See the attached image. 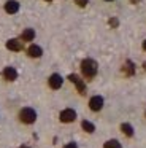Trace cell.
I'll list each match as a JSON object with an SVG mask.
<instances>
[{
    "instance_id": "8",
    "label": "cell",
    "mask_w": 146,
    "mask_h": 148,
    "mask_svg": "<svg viewBox=\"0 0 146 148\" xmlns=\"http://www.w3.org/2000/svg\"><path fill=\"white\" fill-rule=\"evenodd\" d=\"M3 77H5V80L13 81V80L18 78V72H16L13 67H5V70H3Z\"/></svg>"
},
{
    "instance_id": "19",
    "label": "cell",
    "mask_w": 146,
    "mask_h": 148,
    "mask_svg": "<svg viewBox=\"0 0 146 148\" xmlns=\"http://www.w3.org/2000/svg\"><path fill=\"white\" fill-rule=\"evenodd\" d=\"M143 49H145V51H146V40H145V42H143Z\"/></svg>"
},
{
    "instance_id": "20",
    "label": "cell",
    "mask_w": 146,
    "mask_h": 148,
    "mask_svg": "<svg viewBox=\"0 0 146 148\" xmlns=\"http://www.w3.org/2000/svg\"><path fill=\"white\" fill-rule=\"evenodd\" d=\"M130 2H132V3H138L140 0H130Z\"/></svg>"
},
{
    "instance_id": "16",
    "label": "cell",
    "mask_w": 146,
    "mask_h": 148,
    "mask_svg": "<svg viewBox=\"0 0 146 148\" xmlns=\"http://www.w3.org/2000/svg\"><path fill=\"white\" fill-rule=\"evenodd\" d=\"M75 3L78 5V7H86V5L89 3V0H75Z\"/></svg>"
},
{
    "instance_id": "24",
    "label": "cell",
    "mask_w": 146,
    "mask_h": 148,
    "mask_svg": "<svg viewBox=\"0 0 146 148\" xmlns=\"http://www.w3.org/2000/svg\"><path fill=\"white\" fill-rule=\"evenodd\" d=\"M106 2H111V0H106Z\"/></svg>"
},
{
    "instance_id": "1",
    "label": "cell",
    "mask_w": 146,
    "mask_h": 148,
    "mask_svg": "<svg viewBox=\"0 0 146 148\" xmlns=\"http://www.w3.org/2000/svg\"><path fill=\"white\" fill-rule=\"evenodd\" d=\"M81 72L86 78H94L97 73V62L94 59H84L81 62Z\"/></svg>"
},
{
    "instance_id": "13",
    "label": "cell",
    "mask_w": 146,
    "mask_h": 148,
    "mask_svg": "<svg viewBox=\"0 0 146 148\" xmlns=\"http://www.w3.org/2000/svg\"><path fill=\"white\" fill-rule=\"evenodd\" d=\"M121 129H122V132L127 135V137H132L133 135V127L130 124H127V123H124V124L121 126Z\"/></svg>"
},
{
    "instance_id": "3",
    "label": "cell",
    "mask_w": 146,
    "mask_h": 148,
    "mask_svg": "<svg viewBox=\"0 0 146 148\" xmlns=\"http://www.w3.org/2000/svg\"><path fill=\"white\" fill-rule=\"evenodd\" d=\"M75 118H76V112L72 108H67L60 113V121L62 123H72V121H75Z\"/></svg>"
},
{
    "instance_id": "18",
    "label": "cell",
    "mask_w": 146,
    "mask_h": 148,
    "mask_svg": "<svg viewBox=\"0 0 146 148\" xmlns=\"http://www.w3.org/2000/svg\"><path fill=\"white\" fill-rule=\"evenodd\" d=\"M63 148H78V147H76V143H73V142H70V143H68V145H65Z\"/></svg>"
},
{
    "instance_id": "4",
    "label": "cell",
    "mask_w": 146,
    "mask_h": 148,
    "mask_svg": "<svg viewBox=\"0 0 146 148\" xmlns=\"http://www.w3.org/2000/svg\"><path fill=\"white\" fill-rule=\"evenodd\" d=\"M68 80L72 81V83H75V84H76V89H78V92H79V94H86V84L81 81V78H79V77H76V75H73V73H72V75L68 77Z\"/></svg>"
},
{
    "instance_id": "23",
    "label": "cell",
    "mask_w": 146,
    "mask_h": 148,
    "mask_svg": "<svg viewBox=\"0 0 146 148\" xmlns=\"http://www.w3.org/2000/svg\"><path fill=\"white\" fill-rule=\"evenodd\" d=\"M46 2H53V0H46Z\"/></svg>"
},
{
    "instance_id": "7",
    "label": "cell",
    "mask_w": 146,
    "mask_h": 148,
    "mask_svg": "<svg viewBox=\"0 0 146 148\" xmlns=\"http://www.w3.org/2000/svg\"><path fill=\"white\" fill-rule=\"evenodd\" d=\"M6 48L10 49V51H21L22 49V42H19V40L16 38H11L6 42Z\"/></svg>"
},
{
    "instance_id": "15",
    "label": "cell",
    "mask_w": 146,
    "mask_h": 148,
    "mask_svg": "<svg viewBox=\"0 0 146 148\" xmlns=\"http://www.w3.org/2000/svg\"><path fill=\"white\" fill-rule=\"evenodd\" d=\"M103 148H122V147H121V143L117 140H108L103 145Z\"/></svg>"
},
{
    "instance_id": "6",
    "label": "cell",
    "mask_w": 146,
    "mask_h": 148,
    "mask_svg": "<svg viewBox=\"0 0 146 148\" xmlns=\"http://www.w3.org/2000/svg\"><path fill=\"white\" fill-rule=\"evenodd\" d=\"M62 83H63V80H62L60 75L54 73V75H51V77H49V86L53 88V89H59V88L62 86Z\"/></svg>"
},
{
    "instance_id": "12",
    "label": "cell",
    "mask_w": 146,
    "mask_h": 148,
    "mask_svg": "<svg viewBox=\"0 0 146 148\" xmlns=\"http://www.w3.org/2000/svg\"><path fill=\"white\" fill-rule=\"evenodd\" d=\"M124 73H126L127 77H130V75L135 73V65H133V62L127 61L126 64H124Z\"/></svg>"
},
{
    "instance_id": "11",
    "label": "cell",
    "mask_w": 146,
    "mask_h": 148,
    "mask_svg": "<svg viewBox=\"0 0 146 148\" xmlns=\"http://www.w3.org/2000/svg\"><path fill=\"white\" fill-rule=\"evenodd\" d=\"M24 42H32V40L35 38V32L33 29H25L24 32H22V37H21Z\"/></svg>"
},
{
    "instance_id": "2",
    "label": "cell",
    "mask_w": 146,
    "mask_h": 148,
    "mask_svg": "<svg viewBox=\"0 0 146 148\" xmlns=\"http://www.w3.org/2000/svg\"><path fill=\"white\" fill-rule=\"evenodd\" d=\"M19 118H21V121L25 123V124H32V123H35V119H37V113L32 108H22L21 113H19Z\"/></svg>"
},
{
    "instance_id": "10",
    "label": "cell",
    "mask_w": 146,
    "mask_h": 148,
    "mask_svg": "<svg viewBox=\"0 0 146 148\" xmlns=\"http://www.w3.org/2000/svg\"><path fill=\"white\" fill-rule=\"evenodd\" d=\"M27 53H29V56H30V58H40V56L43 54V51H41V48H40L38 45H32V46H29Z\"/></svg>"
},
{
    "instance_id": "22",
    "label": "cell",
    "mask_w": 146,
    "mask_h": 148,
    "mask_svg": "<svg viewBox=\"0 0 146 148\" xmlns=\"http://www.w3.org/2000/svg\"><path fill=\"white\" fill-rule=\"evenodd\" d=\"M19 148H29V147H25V145H22V147H19Z\"/></svg>"
},
{
    "instance_id": "9",
    "label": "cell",
    "mask_w": 146,
    "mask_h": 148,
    "mask_svg": "<svg viewBox=\"0 0 146 148\" xmlns=\"http://www.w3.org/2000/svg\"><path fill=\"white\" fill-rule=\"evenodd\" d=\"M5 10H6V13L13 14V13H16V11L19 10V3L16 2V0H8V2L5 3Z\"/></svg>"
},
{
    "instance_id": "21",
    "label": "cell",
    "mask_w": 146,
    "mask_h": 148,
    "mask_svg": "<svg viewBox=\"0 0 146 148\" xmlns=\"http://www.w3.org/2000/svg\"><path fill=\"white\" fill-rule=\"evenodd\" d=\"M143 69H145V70H146V62H145V64H143Z\"/></svg>"
},
{
    "instance_id": "17",
    "label": "cell",
    "mask_w": 146,
    "mask_h": 148,
    "mask_svg": "<svg viewBox=\"0 0 146 148\" xmlns=\"http://www.w3.org/2000/svg\"><path fill=\"white\" fill-rule=\"evenodd\" d=\"M110 24H111V26H113V27H116V26H117V24H119V23H117V19H114V18H113V19H110Z\"/></svg>"
},
{
    "instance_id": "5",
    "label": "cell",
    "mask_w": 146,
    "mask_h": 148,
    "mask_svg": "<svg viewBox=\"0 0 146 148\" xmlns=\"http://www.w3.org/2000/svg\"><path fill=\"white\" fill-rule=\"evenodd\" d=\"M89 107H91L92 112H98V110H102V107H103V99H102L100 96H94L91 99V102H89Z\"/></svg>"
},
{
    "instance_id": "14",
    "label": "cell",
    "mask_w": 146,
    "mask_h": 148,
    "mask_svg": "<svg viewBox=\"0 0 146 148\" xmlns=\"http://www.w3.org/2000/svg\"><path fill=\"white\" fill-rule=\"evenodd\" d=\"M81 126H83V129H84L86 132H94L95 131V126L92 124V123H89V121H83Z\"/></svg>"
}]
</instances>
